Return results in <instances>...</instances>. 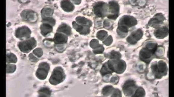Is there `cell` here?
I'll return each mask as SVG.
<instances>
[{
    "label": "cell",
    "mask_w": 174,
    "mask_h": 97,
    "mask_svg": "<svg viewBox=\"0 0 174 97\" xmlns=\"http://www.w3.org/2000/svg\"><path fill=\"white\" fill-rule=\"evenodd\" d=\"M37 42L34 38H31L20 42L18 47L21 52L28 53L36 46Z\"/></svg>",
    "instance_id": "1"
},
{
    "label": "cell",
    "mask_w": 174,
    "mask_h": 97,
    "mask_svg": "<svg viewBox=\"0 0 174 97\" xmlns=\"http://www.w3.org/2000/svg\"><path fill=\"white\" fill-rule=\"evenodd\" d=\"M65 77L63 69L60 67H57L53 71L49 81L51 84L56 85L63 81Z\"/></svg>",
    "instance_id": "2"
},
{
    "label": "cell",
    "mask_w": 174,
    "mask_h": 97,
    "mask_svg": "<svg viewBox=\"0 0 174 97\" xmlns=\"http://www.w3.org/2000/svg\"><path fill=\"white\" fill-rule=\"evenodd\" d=\"M49 70V65L47 63H40L36 72V77L40 80H45L47 77Z\"/></svg>",
    "instance_id": "3"
},
{
    "label": "cell",
    "mask_w": 174,
    "mask_h": 97,
    "mask_svg": "<svg viewBox=\"0 0 174 97\" xmlns=\"http://www.w3.org/2000/svg\"><path fill=\"white\" fill-rule=\"evenodd\" d=\"M23 19L28 22L34 23L36 21L38 16L36 12L31 10H25L21 13Z\"/></svg>",
    "instance_id": "4"
},
{
    "label": "cell",
    "mask_w": 174,
    "mask_h": 97,
    "mask_svg": "<svg viewBox=\"0 0 174 97\" xmlns=\"http://www.w3.org/2000/svg\"><path fill=\"white\" fill-rule=\"evenodd\" d=\"M31 31L29 28L26 26L17 29L15 31V36L21 40L28 39L31 36Z\"/></svg>",
    "instance_id": "5"
},
{
    "label": "cell",
    "mask_w": 174,
    "mask_h": 97,
    "mask_svg": "<svg viewBox=\"0 0 174 97\" xmlns=\"http://www.w3.org/2000/svg\"><path fill=\"white\" fill-rule=\"evenodd\" d=\"M40 30L42 35L45 36L52 31L53 27L50 24L43 23L40 26Z\"/></svg>",
    "instance_id": "6"
},
{
    "label": "cell",
    "mask_w": 174,
    "mask_h": 97,
    "mask_svg": "<svg viewBox=\"0 0 174 97\" xmlns=\"http://www.w3.org/2000/svg\"><path fill=\"white\" fill-rule=\"evenodd\" d=\"M67 36L61 33H57L55 35L54 40L55 43L57 44L65 43L67 41Z\"/></svg>",
    "instance_id": "7"
},
{
    "label": "cell",
    "mask_w": 174,
    "mask_h": 97,
    "mask_svg": "<svg viewBox=\"0 0 174 97\" xmlns=\"http://www.w3.org/2000/svg\"><path fill=\"white\" fill-rule=\"evenodd\" d=\"M61 7L66 12L73 11L74 9L73 5L69 1H63L61 3Z\"/></svg>",
    "instance_id": "8"
},
{
    "label": "cell",
    "mask_w": 174,
    "mask_h": 97,
    "mask_svg": "<svg viewBox=\"0 0 174 97\" xmlns=\"http://www.w3.org/2000/svg\"><path fill=\"white\" fill-rule=\"evenodd\" d=\"M39 96L48 97L50 96L51 91L48 88L42 87L38 91Z\"/></svg>",
    "instance_id": "9"
},
{
    "label": "cell",
    "mask_w": 174,
    "mask_h": 97,
    "mask_svg": "<svg viewBox=\"0 0 174 97\" xmlns=\"http://www.w3.org/2000/svg\"><path fill=\"white\" fill-rule=\"evenodd\" d=\"M57 30L59 32H61L64 33L68 35H70L71 33V28L66 24H62L58 28Z\"/></svg>",
    "instance_id": "10"
},
{
    "label": "cell",
    "mask_w": 174,
    "mask_h": 97,
    "mask_svg": "<svg viewBox=\"0 0 174 97\" xmlns=\"http://www.w3.org/2000/svg\"><path fill=\"white\" fill-rule=\"evenodd\" d=\"M42 19L50 17L53 15V10L49 8H44L42 10Z\"/></svg>",
    "instance_id": "11"
},
{
    "label": "cell",
    "mask_w": 174,
    "mask_h": 97,
    "mask_svg": "<svg viewBox=\"0 0 174 97\" xmlns=\"http://www.w3.org/2000/svg\"><path fill=\"white\" fill-rule=\"evenodd\" d=\"M17 61V56L12 53H9L6 54V62L7 63H16Z\"/></svg>",
    "instance_id": "12"
},
{
    "label": "cell",
    "mask_w": 174,
    "mask_h": 97,
    "mask_svg": "<svg viewBox=\"0 0 174 97\" xmlns=\"http://www.w3.org/2000/svg\"><path fill=\"white\" fill-rule=\"evenodd\" d=\"M16 65L14 64H7L6 66V73H13L16 70Z\"/></svg>",
    "instance_id": "13"
},
{
    "label": "cell",
    "mask_w": 174,
    "mask_h": 97,
    "mask_svg": "<svg viewBox=\"0 0 174 97\" xmlns=\"http://www.w3.org/2000/svg\"><path fill=\"white\" fill-rule=\"evenodd\" d=\"M33 54L38 58L41 57L43 55V52L41 48H38L33 51Z\"/></svg>",
    "instance_id": "14"
},
{
    "label": "cell",
    "mask_w": 174,
    "mask_h": 97,
    "mask_svg": "<svg viewBox=\"0 0 174 97\" xmlns=\"http://www.w3.org/2000/svg\"><path fill=\"white\" fill-rule=\"evenodd\" d=\"M29 59L30 61L33 62H36L38 61V59L33 55L32 53L30 54L29 55Z\"/></svg>",
    "instance_id": "15"
}]
</instances>
